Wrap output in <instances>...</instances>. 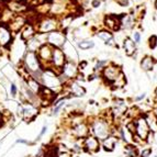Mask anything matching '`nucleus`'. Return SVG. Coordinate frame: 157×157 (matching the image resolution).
Masks as SVG:
<instances>
[{"label": "nucleus", "mask_w": 157, "mask_h": 157, "mask_svg": "<svg viewBox=\"0 0 157 157\" xmlns=\"http://www.w3.org/2000/svg\"><path fill=\"white\" fill-rule=\"evenodd\" d=\"M40 83L45 88L51 89L55 93H57L59 90L63 89V83L59 79V75H57L52 69H45L42 71Z\"/></svg>", "instance_id": "obj_1"}, {"label": "nucleus", "mask_w": 157, "mask_h": 157, "mask_svg": "<svg viewBox=\"0 0 157 157\" xmlns=\"http://www.w3.org/2000/svg\"><path fill=\"white\" fill-rule=\"evenodd\" d=\"M34 26L36 29V33H41V34H47V33L56 31L61 28L59 19L54 16H51V14L40 17V19L34 24Z\"/></svg>", "instance_id": "obj_2"}, {"label": "nucleus", "mask_w": 157, "mask_h": 157, "mask_svg": "<svg viewBox=\"0 0 157 157\" xmlns=\"http://www.w3.org/2000/svg\"><path fill=\"white\" fill-rule=\"evenodd\" d=\"M21 64L30 75H34L36 73L42 71L41 63H40V59L35 52L26 51L23 58L21 59Z\"/></svg>", "instance_id": "obj_3"}, {"label": "nucleus", "mask_w": 157, "mask_h": 157, "mask_svg": "<svg viewBox=\"0 0 157 157\" xmlns=\"http://www.w3.org/2000/svg\"><path fill=\"white\" fill-rule=\"evenodd\" d=\"M67 58L65 56L64 52L62 48L54 47L53 52H52V57H51V68L52 71H54L57 75H61L62 67L64 66L66 63Z\"/></svg>", "instance_id": "obj_4"}, {"label": "nucleus", "mask_w": 157, "mask_h": 157, "mask_svg": "<svg viewBox=\"0 0 157 157\" xmlns=\"http://www.w3.org/2000/svg\"><path fill=\"white\" fill-rule=\"evenodd\" d=\"M53 48L51 45L45 43V44L41 45L40 48L36 51V55L40 59V63H41V67L42 71H45V69H50L51 68V57H52V52H53Z\"/></svg>", "instance_id": "obj_5"}, {"label": "nucleus", "mask_w": 157, "mask_h": 157, "mask_svg": "<svg viewBox=\"0 0 157 157\" xmlns=\"http://www.w3.org/2000/svg\"><path fill=\"white\" fill-rule=\"evenodd\" d=\"M18 113L19 116L26 120V121H31L35 118L39 113V108L36 104L31 102H22L18 106Z\"/></svg>", "instance_id": "obj_6"}, {"label": "nucleus", "mask_w": 157, "mask_h": 157, "mask_svg": "<svg viewBox=\"0 0 157 157\" xmlns=\"http://www.w3.org/2000/svg\"><path fill=\"white\" fill-rule=\"evenodd\" d=\"M78 73H79V68L75 62L73 61H66V63L64 64V66L62 67L61 71V76L64 77V83L65 81H68V80L75 79V78L78 76Z\"/></svg>", "instance_id": "obj_7"}, {"label": "nucleus", "mask_w": 157, "mask_h": 157, "mask_svg": "<svg viewBox=\"0 0 157 157\" xmlns=\"http://www.w3.org/2000/svg\"><path fill=\"white\" fill-rule=\"evenodd\" d=\"M65 42H66V35L59 30L46 34V43L51 45L52 47L62 48L63 45L65 44Z\"/></svg>", "instance_id": "obj_8"}, {"label": "nucleus", "mask_w": 157, "mask_h": 157, "mask_svg": "<svg viewBox=\"0 0 157 157\" xmlns=\"http://www.w3.org/2000/svg\"><path fill=\"white\" fill-rule=\"evenodd\" d=\"M92 133L95 134L96 138H99V140H104V138L108 137L110 131H109V126L104 121H96L93 122L92 126Z\"/></svg>", "instance_id": "obj_9"}, {"label": "nucleus", "mask_w": 157, "mask_h": 157, "mask_svg": "<svg viewBox=\"0 0 157 157\" xmlns=\"http://www.w3.org/2000/svg\"><path fill=\"white\" fill-rule=\"evenodd\" d=\"M13 41V33L6 24H0V47H9Z\"/></svg>", "instance_id": "obj_10"}, {"label": "nucleus", "mask_w": 157, "mask_h": 157, "mask_svg": "<svg viewBox=\"0 0 157 157\" xmlns=\"http://www.w3.org/2000/svg\"><path fill=\"white\" fill-rule=\"evenodd\" d=\"M26 24V18L24 16V13H21V14H16L13 17V19L10 21V23L8 24L9 29L11 30V32L13 34H17L19 33L22 28Z\"/></svg>", "instance_id": "obj_11"}, {"label": "nucleus", "mask_w": 157, "mask_h": 157, "mask_svg": "<svg viewBox=\"0 0 157 157\" xmlns=\"http://www.w3.org/2000/svg\"><path fill=\"white\" fill-rule=\"evenodd\" d=\"M135 132L142 140H145L149 134V126H148V122L145 118H138L135 121Z\"/></svg>", "instance_id": "obj_12"}, {"label": "nucleus", "mask_w": 157, "mask_h": 157, "mask_svg": "<svg viewBox=\"0 0 157 157\" xmlns=\"http://www.w3.org/2000/svg\"><path fill=\"white\" fill-rule=\"evenodd\" d=\"M3 3H5V6H6L8 9L11 10V11H12L13 13H16V14H21V13L26 12V11H28V8H29L26 3L20 1V0H6Z\"/></svg>", "instance_id": "obj_13"}, {"label": "nucleus", "mask_w": 157, "mask_h": 157, "mask_svg": "<svg viewBox=\"0 0 157 157\" xmlns=\"http://www.w3.org/2000/svg\"><path fill=\"white\" fill-rule=\"evenodd\" d=\"M120 73H121L120 68L114 66V65H110V66H107V67L103 68L102 77L104 78L107 83H113L116 80V78L119 77Z\"/></svg>", "instance_id": "obj_14"}, {"label": "nucleus", "mask_w": 157, "mask_h": 157, "mask_svg": "<svg viewBox=\"0 0 157 157\" xmlns=\"http://www.w3.org/2000/svg\"><path fill=\"white\" fill-rule=\"evenodd\" d=\"M36 34V29L34 24L32 23H28L22 28V30L20 31V39L22 40V41L26 42L29 41L30 39H32L33 36Z\"/></svg>", "instance_id": "obj_15"}, {"label": "nucleus", "mask_w": 157, "mask_h": 157, "mask_svg": "<svg viewBox=\"0 0 157 157\" xmlns=\"http://www.w3.org/2000/svg\"><path fill=\"white\" fill-rule=\"evenodd\" d=\"M68 88H69V92L76 97H81L83 96V95H86V89H85L83 86H80L77 81L71 83L69 86H68Z\"/></svg>", "instance_id": "obj_16"}, {"label": "nucleus", "mask_w": 157, "mask_h": 157, "mask_svg": "<svg viewBox=\"0 0 157 157\" xmlns=\"http://www.w3.org/2000/svg\"><path fill=\"white\" fill-rule=\"evenodd\" d=\"M126 111V104L123 100L116 99L114 102V107H113V113L116 116H121L122 114H124Z\"/></svg>", "instance_id": "obj_17"}, {"label": "nucleus", "mask_w": 157, "mask_h": 157, "mask_svg": "<svg viewBox=\"0 0 157 157\" xmlns=\"http://www.w3.org/2000/svg\"><path fill=\"white\" fill-rule=\"evenodd\" d=\"M123 47H124V51L126 53V55L131 56L135 53L136 51V47H135V43L133 40H131L130 38H125L124 41H123Z\"/></svg>", "instance_id": "obj_18"}, {"label": "nucleus", "mask_w": 157, "mask_h": 157, "mask_svg": "<svg viewBox=\"0 0 157 157\" xmlns=\"http://www.w3.org/2000/svg\"><path fill=\"white\" fill-rule=\"evenodd\" d=\"M85 146L87 147L88 151L96 152L97 149L99 148V141H98V138L93 137V136L87 137L86 141H85Z\"/></svg>", "instance_id": "obj_19"}, {"label": "nucleus", "mask_w": 157, "mask_h": 157, "mask_svg": "<svg viewBox=\"0 0 157 157\" xmlns=\"http://www.w3.org/2000/svg\"><path fill=\"white\" fill-rule=\"evenodd\" d=\"M154 64H155L154 58L151 57V56H145L141 62V67L143 71H152V69H153Z\"/></svg>", "instance_id": "obj_20"}, {"label": "nucleus", "mask_w": 157, "mask_h": 157, "mask_svg": "<svg viewBox=\"0 0 157 157\" xmlns=\"http://www.w3.org/2000/svg\"><path fill=\"white\" fill-rule=\"evenodd\" d=\"M74 134L78 137H85L88 134V126L85 123H79L74 128Z\"/></svg>", "instance_id": "obj_21"}, {"label": "nucleus", "mask_w": 157, "mask_h": 157, "mask_svg": "<svg viewBox=\"0 0 157 157\" xmlns=\"http://www.w3.org/2000/svg\"><path fill=\"white\" fill-rule=\"evenodd\" d=\"M104 23H106V26L109 28L111 30H118L119 26H120V20L116 19L114 17H107L106 20H104Z\"/></svg>", "instance_id": "obj_22"}, {"label": "nucleus", "mask_w": 157, "mask_h": 157, "mask_svg": "<svg viewBox=\"0 0 157 157\" xmlns=\"http://www.w3.org/2000/svg\"><path fill=\"white\" fill-rule=\"evenodd\" d=\"M133 19H132L131 16H128V14H125L121 18V21H120V24H122L123 28L125 29H131L132 26H133Z\"/></svg>", "instance_id": "obj_23"}, {"label": "nucleus", "mask_w": 157, "mask_h": 157, "mask_svg": "<svg viewBox=\"0 0 157 157\" xmlns=\"http://www.w3.org/2000/svg\"><path fill=\"white\" fill-rule=\"evenodd\" d=\"M95 46V43L93 41H90V40H83V41L78 42V47L86 51V50H90Z\"/></svg>", "instance_id": "obj_24"}, {"label": "nucleus", "mask_w": 157, "mask_h": 157, "mask_svg": "<svg viewBox=\"0 0 157 157\" xmlns=\"http://www.w3.org/2000/svg\"><path fill=\"white\" fill-rule=\"evenodd\" d=\"M116 138L114 137H107L104 138V142H103V146L106 149H109V151H112L114 145H116Z\"/></svg>", "instance_id": "obj_25"}, {"label": "nucleus", "mask_w": 157, "mask_h": 157, "mask_svg": "<svg viewBox=\"0 0 157 157\" xmlns=\"http://www.w3.org/2000/svg\"><path fill=\"white\" fill-rule=\"evenodd\" d=\"M65 103H66V100H65L64 98L56 101V102L54 103V108H53V114H57L58 111L65 106Z\"/></svg>", "instance_id": "obj_26"}, {"label": "nucleus", "mask_w": 157, "mask_h": 157, "mask_svg": "<svg viewBox=\"0 0 157 157\" xmlns=\"http://www.w3.org/2000/svg\"><path fill=\"white\" fill-rule=\"evenodd\" d=\"M97 36L99 38V39L103 40V41H109L110 39H112L113 35L112 33H110L109 31H100V32L97 33Z\"/></svg>", "instance_id": "obj_27"}, {"label": "nucleus", "mask_w": 157, "mask_h": 157, "mask_svg": "<svg viewBox=\"0 0 157 157\" xmlns=\"http://www.w3.org/2000/svg\"><path fill=\"white\" fill-rule=\"evenodd\" d=\"M112 85L114 87H116V88H120V87L124 86V85H125V79H124V76H123V74H122V73H120L119 77L116 78V80L112 83Z\"/></svg>", "instance_id": "obj_28"}, {"label": "nucleus", "mask_w": 157, "mask_h": 157, "mask_svg": "<svg viewBox=\"0 0 157 157\" xmlns=\"http://www.w3.org/2000/svg\"><path fill=\"white\" fill-rule=\"evenodd\" d=\"M26 1V6H31V7H38L40 5L44 2H47V0H24Z\"/></svg>", "instance_id": "obj_29"}, {"label": "nucleus", "mask_w": 157, "mask_h": 157, "mask_svg": "<svg viewBox=\"0 0 157 157\" xmlns=\"http://www.w3.org/2000/svg\"><path fill=\"white\" fill-rule=\"evenodd\" d=\"M17 93H18V87L14 83H10V95L11 97H16Z\"/></svg>", "instance_id": "obj_30"}, {"label": "nucleus", "mask_w": 157, "mask_h": 157, "mask_svg": "<svg viewBox=\"0 0 157 157\" xmlns=\"http://www.w3.org/2000/svg\"><path fill=\"white\" fill-rule=\"evenodd\" d=\"M156 45H157V36L152 35L149 38V46H151V48H155Z\"/></svg>", "instance_id": "obj_31"}, {"label": "nucleus", "mask_w": 157, "mask_h": 157, "mask_svg": "<svg viewBox=\"0 0 157 157\" xmlns=\"http://www.w3.org/2000/svg\"><path fill=\"white\" fill-rule=\"evenodd\" d=\"M107 64V62L106 61H98L97 62V64H96V69L98 71V69H102V67L104 66V65Z\"/></svg>", "instance_id": "obj_32"}, {"label": "nucleus", "mask_w": 157, "mask_h": 157, "mask_svg": "<svg viewBox=\"0 0 157 157\" xmlns=\"http://www.w3.org/2000/svg\"><path fill=\"white\" fill-rule=\"evenodd\" d=\"M133 39H134V43H140V41H141V34L138 32H134L133 33Z\"/></svg>", "instance_id": "obj_33"}, {"label": "nucleus", "mask_w": 157, "mask_h": 157, "mask_svg": "<svg viewBox=\"0 0 157 157\" xmlns=\"http://www.w3.org/2000/svg\"><path fill=\"white\" fill-rule=\"evenodd\" d=\"M128 155L131 157H136V149L131 146H128Z\"/></svg>", "instance_id": "obj_34"}, {"label": "nucleus", "mask_w": 157, "mask_h": 157, "mask_svg": "<svg viewBox=\"0 0 157 157\" xmlns=\"http://www.w3.org/2000/svg\"><path fill=\"white\" fill-rule=\"evenodd\" d=\"M116 2H118L121 7H125L128 5V0H116Z\"/></svg>", "instance_id": "obj_35"}, {"label": "nucleus", "mask_w": 157, "mask_h": 157, "mask_svg": "<svg viewBox=\"0 0 157 157\" xmlns=\"http://www.w3.org/2000/svg\"><path fill=\"white\" fill-rule=\"evenodd\" d=\"M151 153H152V151L149 149V148H147V149H144V151L142 152V157H148Z\"/></svg>", "instance_id": "obj_36"}, {"label": "nucleus", "mask_w": 157, "mask_h": 157, "mask_svg": "<svg viewBox=\"0 0 157 157\" xmlns=\"http://www.w3.org/2000/svg\"><path fill=\"white\" fill-rule=\"evenodd\" d=\"M100 0H93L92 2H91V6L93 7V8H98V7L100 6Z\"/></svg>", "instance_id": "obj_37"}, {"label": "nucleus", "mask_w": 157, "mask_h": 157, "mask_svg": "<svg viewBox=\"0 0 157 157\" xmlns=\"http://www.w3.org/2000/svg\"><path fill=\"white\" fill-rule=\"evenodd\" d=\"M46 130H47V126H43V128H42V131H41V133H40V135H39V137H42L43 135L45 134V132H46Z\"/></svg>", "instance_id": "obj_38"}, {"label": "nucleus", "mask_w": 157, "mask_h": 157, "mask_svg": "<svg viewBox=\"0 0 157 157\" xmlns=\"http://www.w3.org/2000/svg\"><path fill=\"white\" fill-rule=\"evenodd\" d=\"M144 98H145V93H142L141 96H138V97H135V100H136V101H140V100L144 99Z\"/></svg>", "instance_id": "obj_39"}, {"label": "nucleus", "mask_w": 157, "mask_h": 157, "mask_svg": "<svg viewBox=\"0 0 157 157\" xmlns=\"http://www.w3.org/2000/svg\"><path fill=\"white\" fill-rule=\"evenodd\" d=\"M3 7H5V3H1V1H0V13H1V10L3 9Z\"/></svg>", "instance_id": "obj_40"}, {"label": "nucleus", "mask_w": 157, "mask_h": 157, "mask_svg": "<svg viewBox=\"0 0 157 157\" xmlns=\"http://www.w3.org/2000/svg\"><path fill=\"white\" fill-rule=\"evenodd\" d=\"M154 6H155V8L157 9V0H155V3H154Z\"/></svg>", "instance_id": "obj_41"}, {"label": "nucleus", "mask_w": 157, "mask_h": 157, "mask_svg": "<svg viewBox=\"0 0 157 157\" xmlns=\"http://www.w3.org/2000/svg\"><path fill=\"white\" fill-rule=\"evenodd\" d=\"M155 92H156V95H157V88H156V90H155Z\"/></svg>", "instance_id": "obj_42"}, {"label": "nucleus", "mask_w": 157, "mask_h": 157, "mask_svg": "<svg viewBox=\"0 0 157 157\" xmlns=\"http://www.w3.org/2000/svg\"><path fill=\"white\" fill-rule=\"evenodd\" d=\"M155 157H157V156H155Z\"/></svg>", "instance_id": "obj_43"}]
</instances>
